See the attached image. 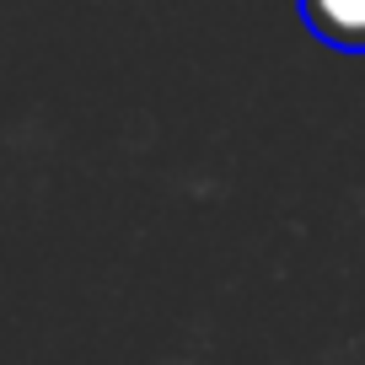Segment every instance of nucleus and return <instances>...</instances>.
I'll return each mask as SVG.
<instances>
[{
  "mask_svg": "<svg viewBox=\"0 0 365 365\" xmlns=\"http://www.w3.org/2000/svg\"><path fill=\"white\" fill-rule=\"evenodd\" d=\"M296 6L317 43L339 54H365V0H296Z\"/></svg>",
  "mask_w": 365,
  "mask_h": 365,
  "instance_id": "f257e3e1",
  "label": "nucleus"
}]
</instances>
